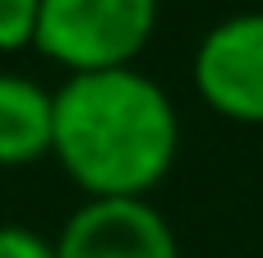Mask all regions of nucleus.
<instances>
[{
  "label": "nucleus",
  "mask_w": 263,
  "mask_h": 258,
  "mask_svg": "<svg viewBox=\"0 0 263 258\" xmlns=\"http://www.w3.org/2000/svg\"><path fill=\"white\" fill-rule=\"evenodd\" d=\"M37 5L42 0H0V60L32 51L37 37Z\"/></svg>",
  "instance_id": "6"
},
{
  "label": "nucleus",
  "mask_w": 263,
  "mask_h": 258,
  "mask_svg": "<svg viewBox=\"0 0 263 258\" xmlns=\"http://www.w3.org/2000/svg\"><path fill=\"white\" fill-rule=\"evenodd\" d=\"M190 83L217 120L263 129V9L227 14L199 37Z\"/></svg>",
  "instance_id": "3"
},
{
  "label": "nucleus",
  "mask_w": 263,
  "mask_h": 258,
  "mask_svg": "<svg viewBox=\"0 0 263 258\" xmlns=\"http://www.w3.org/2000/svg\"><path fill=\"white\" fill-rule=\"evenodd\" d=\"M55 258H180V235L153 199H83L55 231Z\"/></svg>",
  "instance_id": "4"
},
{
  "label": "nucleus",
  "mask_w": 263,
  "mask_h": 258,
  "mask_svg": "<svg viewBox=\"0 0 263 258\" xmlns=\"http://www.w3.org/2000/svg\"><path fill=\"white\" fill-rule=\"evenodd\" d=\"M55 88L32 74L0 69V171H28L51 162Z\"/></svg>",
  "instance_id": "5"
},
{
  "label": "nucleus",
  "mask_w": 263,
  "mask_h": 258,
  "mask_svg": "<svg viewBox=\"0 0 263 258\" xmlns=\"http://www.w3.org/2000/svg\"><path fill=\"white\" fill-rule=\"evenodd\" d=\"M0 258H55V235L28 222H0Z\"/></svg>",
  "instance_id": "7"
},
{
  "label": "nucleus",
  "mask_w": 263,
  "mask_h": 258,
  "mask_svg": "<svg viewBox=\"0 0 263 258\" xmlns=\"http://www.w3.org/2000/svg\"><path fill=\"white\" fill-rule=\"evenodd\" d=\"M185 120L162 78L139 65L55 83L51 162L83 199H153L180 162Z\"/></svg>",
  "instance_id": "1"
},
{
  "label": "nucleus",
  "mask_w": 263,
  "mask_h": 258,
  "mask_svg": "<svg viewBox=\"0 0 263 258\" xmlns=\"http://www.w3.org/2000/svg\"><path fill=\"white\" fill-rule=\"evenodd\" d=\"M162 23V0H42L32 51L65 74L139 65Z\"/></svg>",
  "instance_id": "2"
}]
</instances>
